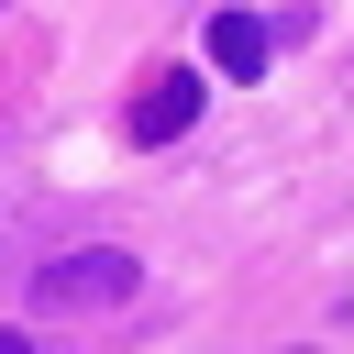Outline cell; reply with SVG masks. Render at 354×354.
I'll return each instance as SVG.
<instances>
[{"instance_id": "obj_2", "label": "cell", "mask_w": 354, "mask_h": 354, "mask_svg": "<svg viewBox=\"0 0 354 354\" xmlns=\"http://www.w3.org/2000/svg\"><path fill=\"white\" fill-rule=\"evenodd\" d=\"M188 122H199V77L177 66V77H144V100H133L122 133H133V144H166V133H188Z\"/></svg>"}, {"instance_id": "obj_3", "label": "cell", "mask_w": 354, "mask_h": 354, "mask_svg": "<svg viewBox=\"0 0 354 354\" xmlns=\"http://www.w3.org/2000/svg\"><path fill=\"white\" fill-rule=\"evenodd\" d=\"M210 66H221V77H254V66H266V22H254V11H221V22H210Z\"/></svg>"}, {"instance_id": "obj_1", "label": "cell", "mask_w": 354, "mask_h": 354, "mask_svg": "<svg viewBox=\"0 0 354 354\" xmlns=\"http://www.w3.org/2000/svg\"><path fill=\"white\" fill-rule=\"evenodd\" d=\"M133 288H144V266H133L122 243H88V254H55V266L33 277V299H44V310H122Z\"/></svg>"}, {"instance_id": "obj_4", "label": "cell", "mask_w": 354, "mask_h": 354, "mask_svg": "<svg viewBox=\"0 0 354 354\" xmlns=\"http://www.w3.org/2000/svg\"><path fill=\"white\" fill-rule=\"evenodd\" d=\"M0 354H33V343H22V332H0Z\"/></svg>"}]
</instances>
